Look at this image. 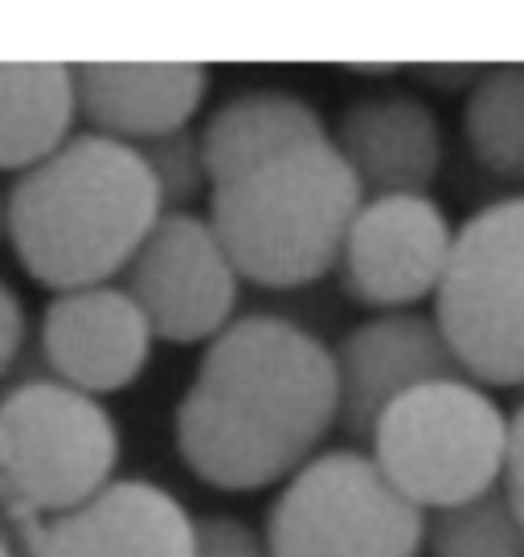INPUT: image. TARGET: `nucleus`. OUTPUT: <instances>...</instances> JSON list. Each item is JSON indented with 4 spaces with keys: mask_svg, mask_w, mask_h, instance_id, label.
Wrapping results in <instances>:
<instances>
[{
    "mask_svg": "<svg viewBox=\"0 0 524 557\" xmlns=\"http://www.w3.org/2000/svg\"><path fill=\"white\" fill-rule=\"evenodd\" d=\"M463 144L475 169L508 185L512 197L524 193V62L488 66L475 90L463 99Z\"/></svg>",
    "mask_w": 524,
    "mask_h": 557,
    "instance_id": "nucleus-17",
    "label": "nucleus"
},
{
    "mask_svg": "<svg viewBox=\"0 0 524 557\" xmlns=\"http://www.w3.org/2000/svg\"><path fill=\"white\" fill-rule=\"evenodd\" d=\"M435 320L472 382L524 389V193L459 222Z\"/></svg>",
    "mask_w": 524,
    "mask_h": 557,
    "instance_id": "nucleus-7",
    "label": "nucleus"
},
{
    "mask_svg": "<svg viewBox=\"0 0 524 557\" xmlns=\"http://www.w3.org/2000/svg\"><path fill=\"white\" fill-rule=\"evenodd\" d=\"M369 455L422 512L454 508L504 480L508 414L472 377L422 385L385 410Z\"/></svg>",
    "mask_w": 524,
    "mask_h": 557,
    "instance_id": "nucleus-5",
    "label": "nucleus"
},
{
    "mask_svg": "<svg viewBox=\"0 0 524 557\" xmlns=\"http://www.w3.org/2000/svg\"><path fill=\"white\" fill-rule=\"evenodd\" d=\"M78 120L74 66L0 62V173H29L71 144Z\"/></svg>",
    "mask_w": 524,
    "mask_h": 557,
    "instance_id": "nucleus-16",
    "label": "nucleus"
},
{
    "mask_svg": "<svg viewBox=\"0 0 524 557\" xmlns=\"http://www.w3.org/2000/svg\"><path fill=\"white\" fill-rule=\"evenodd\" d=\"M238 267L229 262L210 218L164 213L123 271V292L136 299L157 341L201 345L234 324Z\"/></svg>",
    "mask_w": 524,
    "mask_h": 557,
    "instance_id": "nucleus-8",
    "label": "nucleus"
},
{
    "mask_svg": "<svg viewBox=\"0 0 524 557\" xmlns=\"http://www.w3.org/2000/svg\"><path fill=\"white\" fill-rule=\"evenodd\" d=\"M459 226L435 197H365L340 255V292L369 312H414L435 299Z\"/></svg>",
    "mask_w": 524,
    "mask_h": 557,
    "instance_id": "nucleus-9",
    "label": "nucleus"
},
{
    "mask_svg": "<svg viewBox=\"0 0 524 557\" xmlns=\"http://www.w3.org/2000/svg\"><path fill=\"white\" fill-rule=\"evenodd\" d=\"M0 557H17V554H13V545H9V537H4V533H0Z\"/></svg>",
    "mask_w": 524,
    "mask_h": 557,
    "instance_id": "nucleus-24",
    "label": "nucleus"
},
{
    "mask_svg": "<svg viewBox=\"0 0 524 557\" xmlns=\"http://www.w3.org/2000/svg\"><path fill=\"white\" fill-rule=\"evenodd\" d=\"M340 422L333 348L283 315L234 320L176 406V451L222 492L291 480Z\"/></svg>",
    "mask_w": 524,
    "mask_h": 557,
    "instance_id": "nucleus-1",
    "label": "nucleus"
},
{
    "mask_svg": "<svg viewBox=\"0 0 524 557\" xmlns=\"http://www.w3.org/2000/svg\"><path fill=\"white\" fill-rule=\"evenodd\" d=\"M340 385V431L369 443L394 401L422 385L467 377L435 312H382L345 332L333 348Z\"/></svg>",
    "mask_w": 524,
    "mask_h": 557,
    "instance_id": "nucleus-10",
    "label": "nucleus"
},
{
    "mask_svg": "<svg viewBox=\"0 0 524 557\" xmlns=\"http://www.w3.org/2000/svg\"><path fill=\"white\" fill-rule=\"evenodd\" d=\"M25 557H192V517L148 480H111L87 505L17 529Z\"/></svg>",
    "mask_w": 524,
    "mask_h": 557,
    "instance_id": "nucleus-11",
    "label": "nucleus"
},
{
    "mask_svg": "<svg viewBox=\"0 0 524 557\" xmlns=\"http://www.w3.org/2000/svg\"><path fill=\"white\" fill-rule=\"evenodd\" d=\"M136 152H140V160L148 164L152 181H157L164 213H189V206L201 193H213L201 136L189 132V127H185V132H173V136H164V139H152V144H140Z\"/></svg>",
    "mask_w": 524,
    "mask_h": 557,
    "instance_id": "nucleus-19",
    "label": "nucleus"
},
{
    "mask_svg": "<svg viewBox=\"0 0 524 557\" xmlns=\"http://www.w3.org/2000/svg\"><path fill=\"white\" fill-rule=\"evenodd\" d=\"M160 218L140 152L95 132L21 173L4 197V234L21 271L58 296L123 275Z\"/></svg>",
    "mask_w": 524,
    "mask_h": 557,
    "instance_id": "nucleus-2",
    "label": "nucleus"
},
{
    "mask_svg": "<svg viewBox=\"0 0 524 557\" xmlns=\"http://www.w3.org/2000/svg\"><path fill=\"white\" fill-rule=\"evenodd\" d=\"M0 230H4V206H0Z\"/></svg>",
    "mask_w": 524,
    "mask_h": 557,
    "instance_id": "nucleus-25",
    "label": "nucleus"
},
{
    "mask_svg": "<svg viewBox=\"0 0 524 557\" xmlns=\"http://www.w3.org/2000/svg\"><path fill=\"white\" fill-rule=\"evenodd\" d=\"M115 463L120 435L99 398L53 377L0 398V517L17 529L87 505Z\"/></svg>",
    "mask_w": 524,
    "mask_h": 557,
    "instance_id": "nucleus-4",
    "label": "nucleus"
},
{
    "mask_svg": "<svg viewBox=\"0 0 524 557\" xmlns=\"http://www.w3.org/2000/svg\"><path fill=\"white\" fill-rule=\"evenodd\" d=\"M74 90L95 136L140 148L189 127L205 103L210 70L197 62H83L74 66Z\"/></svg>",
    "mask_w": 524,
    "mask_h": 557,
    "instance_id": "nucleus-14",
    "label": "nucleus"
},
{
    "mask_svg": "<svg viewBox=\"0 0 524 557\" xmlns=\"http://www.w3.org/2000/svg\"><path fill=\"white\" fill-rule=\"evenodd\" d=\"M271 557H422L426 512L361 447L320 451L266 512Z\"/></svg>",
    "mask_w": 524,
    "mask_h": 557,
    "instance_id": "nucleus-6",
    "label": "nucleus"
},
{
    "mask_svg": "<svg viewBox=\"0 0 524 557\" xmlns=\"http://www.w3.org/2000/svg\"><path fill=\"white\" fill-rule=\"evenodd\" d=\"M21 345H25V308H21L17 292L0 278V377L13 369Z\"/></svg>",
    "mask_w": 524,
    "mask_h": 557,
    "instance_id": "nucleus-21",
    "label": "nucleus"
},
{
    "mask_svg": "<svg viewBox=\"0 0 524 557\" xmlns=\"http://www.w3.org/2000/svg\"><path fill=\"white\" fill-rule=\"evenodd\" d=\"M152 324L123 287H83L53 296L41 315V352L53 382L87 398L120 394L136 382L152 352Z\"/></svg>",
    "mask_w": 524,
    "mask_h": 557,
    "instance_id": "nucleus-12",
    "label": "nucleus"
},
{
    "mask_svg": "<svg viewBox=\"0 0 524 557\" xmlns=\"http://www.w3.org/2000/svg\"><path fill=\"white\" fill-rule=\"evenodd\" d=\"M426 557H524V521L504 487L426 512Z\"/></svg>",
    "mask_w": 524,
    "mask_h": 557,
    "instance_id": "nucleus-18",
    "label": "nucleus"
},
{
    "mask_svg": "<svg viewBox=\"0 0 524 557\" xmlns=\"http://www.w3.org/2000/svg\"><path fill=\"white\" fill-rule=\"evenodd\" d=\"M365 197H426L447 164V139L435 107L410 90H377L352 99L333 127Z\"/></svg>",
    "mask_w": 524,
    "mask_h": 557,
    "instance_id": "nucleus-13",
    "label": "nucleus"
},
{
    "mask_svg": "<svg viewBox=\"0 0 524 557\" xmlns=\"http://www.w3.org/2000/svg\"><path fill=\"white\" fill-rule=\"evenodd\" d=\"M328 139L333 132L320 120V111L308 99L279 87L234 95L201 127V148H205L213 189H222L238 176L259 173L262 164H275L291 152L328 144Z\"/></svg>",
    "mask_w": 524,
    "mask_h": 557,
    "instance_id": "nucleus-15",
    "label": "nucleus"
},
{
    "mask_svg": "<svg viewBox=\"0 0 524 557\" xmlns=\"http://www.w3.org/2000/svg\"><path fill=\"white\" fill-rule=\"evenodd\" d=\"M500 487L508 492L516 517L524 521V401L508 414V459H504V480H500Z\"/></svg>",
    "mask_w": 524,
    "mask_h": 557,
    "instance_id": "nucleus-22",
    "label": "nucleus"
},
{
    "mask_svg": "<svg viewBox=\"0 0 524 557\" xmlns=\"http://www.w3.org/2000/svg\"><path fill=\"white\" fill-rule=\"evenodd\" d=\"M192 557H271L266 533L250 529L238 517L213 512V517H197L192 521Z\"/></svg>",
    "mask_w": 524,
    "mask_h": 557,
    "instance_id": "nucleus-20",
    "label": "nucleus"
},
{
    "mask_svg": "<svg viewBox=\"0 0 524 557\" xmlns=\"http://www.w3.org/2000/svg\"><path fill=\"white\" fill-rule=\"evenodd\" d=\"M484 70L488 66H467V62H435V66H414L410 74L419 78V83H426L431 90H438V95H472L475 83L484 78Z\"/></svg>",
    "mask_w": 524,
    "mask_h": 557,
    "instance_id": "nucleus-23",
    "label": "nucleus"
},
{
    "mask_svg": "<svg viewBox=\"0 0 524 557\" xmlns=\"http://www.w3.org/2000/svg\"><path fill=\"white\" fill-rule=\"evenodd\" d=\"M361 206L365 189L328 139L213 189L210 222L246 283L291 292L340 267Z\"/></svg>",
    "mask_w": 524,
    "mask_h": 557,
    "instance_id": "nucleus-3",
    "label": "nucleus"
}]
</instances>
